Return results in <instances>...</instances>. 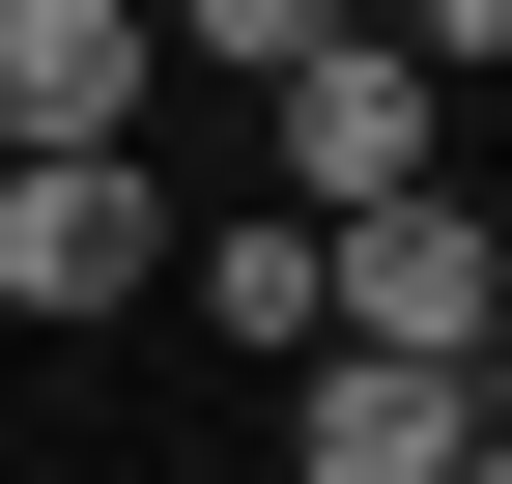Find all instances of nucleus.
<instances>
[{"instance_id": "nucleus-1", "label": "nucleus", "mask_w": 512, "mask_h": 484, "mask_svg": "<svg viewBox=\"0 0 512 484\" xmlns=\"http://www.w3.org/2000/svg\"><path fill=\"white\" fill-rule=\"evenodd\" d=\"M200 57L285 114V228H370V200H427V29H285V0H228Z\"/></svg>"}, {"instance_id": "nucleus-4", "label": "nucleus", "mask_w": 512, "mask_h": 484, "mask_svg": "<svg viewBox=\"0 0 512 484\" xmlns=\"http://www.w3.org/2000/svg\"><path fill=\"white\" fill-rule=\"evenodd\" d=\"M143 285H171L143 143H114V171H0V314H143Z\"/></svg>"}, {"instance_id": "nucleus-6", "label": "nucleus", "mask_w": 512, "mask_h": 484, "mask_svg": "<svg viewBox=\"0 0 512 484\" xmlns=\"http://www.w3.org/2000/svg\"><path fill=\"white\" fill-rule=\"evenodd\" d=\"M171 285H200L228 342H285V371L342 342V314H313V228H285V200H256V228H171Z\"/></svg>"}, {"instance_id": "nucleus-5", "label": "nucleus", "mask_w": 512, "mask_h": 484, "mask_svg": "<svg viewBox=\"0 0 512 484\" xmlns=\"http://www.w3.org/2000/svg\"><path fill=\"white\" fill-rule=\"evenodd\" d=\"M285 456H313V484H456V456H484V371H399V342H313V371H285Z\"/></svg>"}, {"instance_id": "nucleus-7", "label": "nucleus", "mask_w": 512, "mask_h": 484, "mask_svg": "<svg viewBox=\"0 0 512 484\" xmlns=\"http://www.w3.org/2000/svg\"><path fill=\"white\" fill-rule=\"evenodd\" d=\"M484 456H512V314H484Z\"/></svg>"}, {"instance_id": "nucleus-2", "label": "nucleus", "mask_w": 512, "mask_h": 484, "mask_svg": "<svg viewBox=\"0 0 512 484\" xmlns=\"http://www.w3.org/2000/svg\"><path fill=\"white\" fill-rule=\"evenodd\" d=\"M313 314L342 342H399V371H484V314H512V257H484V200L427 171V200H370V228H313Z\"/></svg>"}, {"instance_id": "nucleus-3", "label": "nucleus", "mask_w": 512, "mask_h": 484, "mask_svg": "<svg viewBox=\"0 0 512 484\" xmlns=\"http://www.w3.org/2000/svg\"><path fill=\"white\" fill-rule=\"evenodd\" d=\"M143 86H171L143 0H0V171H114V143H143Z\"/></svg>"}, {"instance_id": "nucleus-8", "label": "nucleus", "mask_w": 512, "mask_h": 484, "mask_svg": "<svg viewBox=\"0 0 512 484\" xmlns=\"http://www.w3.org/2000/svg\"><path fill=\"white\" fill-rule=\"evenodd\" d=\"M456 484H512V456H456Z\"/></svg>"}]
</instances>
